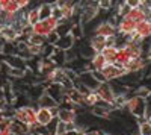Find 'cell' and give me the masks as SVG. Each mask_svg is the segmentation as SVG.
<instances>
[{"label": "cell", "instance_id": "14", "mask_svg": "<svg viewBox=\"0 0 151 135\" xmlns=\"http://www.w3.org/2000/svg\"><path fill=\"white\" fill-rule=\"evenodd\" d=\"M20 36V32L14 26H0V38L5 43H17Z\"/></svg>", "mask_w": 151, "mask_h": 135}, {"label": "cell", "instance_id": "38", "mask_svg": "<svg viewBox=\"0 0 151 135\" xmlns=\"http://www.w3.org/2000/svg\"><path fill=\"white\" fill-rule=\"evenodd\" d=\"M98 135H110V134H104V132H100Z\"/></svg>", "mask_w": 151, "mask_h": 135}, {"label": "cell", "instance_id": "30", "mask_svg": "<svg viewBox=\"0 0 151 135\" xmlns=\"http://www.w3.org/2000/svg\"><path fill=\"white\" fill-rule=\"evenodd\" d=\"M137 132H139V135H151V121L148 120L141 121L139 126H137Z\"/></svg>", "mask_w": 151, "mask_h": 135}, {"label": "cell", "instance_id": "36", "mask_svg": "<svg viewBox=\"0 0 151 135\" xmlns=\"http://www.w3.org/2000/svg\"><path fill=\"white\" fill-rule=\"evenodd\" d=\"M17 2H18V6H20V9H21L23 12L30 6V2H29V0H17Z\"/></svg>", "mask_w": 151, "mask_h": 135}, {"label": "cell", "instance_id": "10", "mask_svg": "<svg viewBox=\"0 0 151 135\" xmlns=\"http://www.w3.org/2000/svg\"><path fill=\"white\" fill-rule=\"evenodd\" d=\"M94 35L103 36V38H112V36H116L118 33H116V28L110 21H100L94 28Z\"/></svg>", "mask_w": 151, "mask_h": 135}, {"label": "cell", "instance_id": "35", "mask_svg": "<svg viewBox=\"0 0 151 135\" xmlns=\"http://www.w3.org/2000/svg\"><path fill=\"white\" fill-rule=\"evenodd\" d=\"M58 40H59V35H58L56 32H53V33H50V35L47 36V44L55 46V44L58 43Z\"/></svg>", "mask_w": 151, "mask_h": 135}, {"label": "cell", "instance_id": "17", "mask_svg": "<svg viewBox=\"0 0 151 135\" xmlns=\"http://www.w3.org/2000/svg\"><path fill=\"white\" fill-rule=\"evenodd\" d=\"M74 43H76V38L71 33H67L64 36H59V40L55 44V47L59 49V50H62V52H67V50H70V49H73Z\"/></svg>", "mask_w": 151, "mask_h": 135}, {"label": "cell", "instance_id": "31", "mask_svg": "<svg viewBox=\"0 0 151 135\" xmlns=\"http://www.w3.org/2000/svg\"><path fill=\"white\" fill-rule=\"evenodd\" d=\"M134 96H139V97H142V99H145V100H147L148 97L151 96V87L145 85V87H139V88H136Z\"/></svg>", "mask_w": 151, "mask_h": 135}, {"label": "cell", "instance_id": "22", "mask_svg": "<svg viewBox=\"0 0 151 135\" xmlns=\"http://www.w3.org/2000/svg\"><path fill=\"white\" fill-rule=\"evenodd\" d=\"M125 18H129V20H132V21H134V23L137 24V23H141V21L147 20L148 15L145 14V12H144L141 8H134V9H130V12L127 14V17H125Z\"/></svg>", "mask_w": 151, "mask_h": 135}, {"label": "cell", "instance_id": "29", "mask_svg": "<svg viewBox=\"0 0 151 135\" xmlns=\"http://www.w3.org/2000/svg\"><path fill=\"white\" fill-rule=\"evenodd\" d=\"M98 103H100V99H98V96H97L94 91H91L89 94L85 97V106H91V108H94V106L98 105Z\"/></svg>", "mask_w": 151, "mask_h": 135}, {"label": "cell", "instance_id": "39", "mask_svg": "<svg viewBox=\"0 0 151 135\" xmlns=\"http://www.w3.org/2000/svg\"><path fill=\"white\" fill-rule=\"evenodd\" d=\"M27 135H30V134H27Z\"/></svg>", "mask_w": 151, "mask_h": 135}, {"label": "cell", "instance_id": "23", "mask_svg": "<svg viewBox=\"0 0 151 135\" xmlns=\"http://www.w3.org/2000/svg\"><path fill=\"white\" fill-rule=\"evenodd\" d=\"M26 21H27V24L32 28V26H35V24L40 21V9H38V6H35V8H30V9H27L26 11Z\"/></svg>", "mask_w": 151, "mask_h": 135}, {"label": "cell", "instance_id": "3", "mask_svg": "<svg viewBox=\"0 0 151 135\" xmlns=\"http://www.w3.org/2000/svg\"><path fill=\"white\" fill-rule=\"evenodd\" d=\"M59 26V20H56L55 17H50V18H45V20H40L35 26H32V33L35 35H40V36H47L50 33L56 32Z\"/></svg>", "mask_w": 151, "mask_h": 135}, {"label": "cell", "instance_id": "2", "mask_svg": "<svg viewBox=\"0 0 151 135\" xmlns=\"http://www.w3.org/2000/svg\"><path fill=\"white\" fill-rule=\"evenodd\" d=\"M125 108L129 109V112L136 120H139V123L145 120L147 108H148V103H147L145 99H142L139 96H132V97H129L127 103H125Z\"/></svg>", "mask_w": 151, "mask_h": 135}, {"label": "cell", "instance_id": "34", "mask_svg": "<svg viewBox=\"0 0 151 135\" xmlns=\"http://www.w3.org/2000/svg\"><path fill=\"white\" fill-rule=\"evenodd\" d=\"M98 8L103 9V11H110L113 8V2H109V0H101V2H98Z\"/></svg>", "mask_w": 151, "mask_h": 135}, {"label": "cell", "instance_id": "4", "mask_svg": "<svg viewBox=\"0 0 151 135\" xmlns=\"http://www.w3.org/2000/svg\"><path fill=\"white\" fill-rule=\"evenodd\" d=\"M83 8H80V24H89L91 21H94L97 18V15L100 14V8H98V2H89V3H82Z\"/></svg>", "mask_w": 151, "mask_h": 135}, {"label": "cell", "instance_id": "15", "mask_svg": "<svg viewBox=\"0 0 151 135\" xmlns=\"http://www.w3.org/2000/svg\"><path fill=\"white\" fill-rule=\"evenodd\" d=\"M124 50L127 52V55L130 56V59H136V58H142V49H141V44H137L134 41H130L127 40L124 46Z\"/></svg>", "mask_w": 151, "mask_h": 135}, {"label": "cell", "instance_id": "37", "mask_svg": "<svg viewBox=\"0 0 151 135\" xmlns=\"http://www.w3.org/2000/svg\"><path fill=\"white\" fill-rule=\"evenodd\" d=\"M30 135H48V134H44V132H41V131H38V132H33V134H30Z\"/></svg>", "mask_w": 151, "mask_h": 135}, {"label": "cell", "instance_id": "40", "mask_svg": "<svg viewBox=\"0 0 151 135\" xmlns=\"http://www.w3.org/2000/svg\"><path fill=\"white\" fill-rule=\"evenodd\" d=\"M130 135H133V134H130Z\"/></svg>", "mask_w": 151, "mask_h": 135}, {"label": "cell", "instance_id": "26", "mask_svg": "<svg viewBox=\"0 0 151 135\" xmlns=\"http://www.w3.org/2000/svg\"><path fill=\"white\" fill-rule=\"evenodd\" d=\"M38 9H40V20H45V18H50L53 15V5L52 3H41V5H38Z\"/></svg>", "mask_w": 151, "mask_h": 135}, {"label": "cell", "instance_id": "5", "mask_svg": "<svg viewBox=\"0 0 151 135\" xmlns=\"http://www.w3.org/2000/svg\"><path fill=\"white\" fill-rule=\"evenodd\" d=\"M94 93L98 96L100 102H103V103H106V105H110V106L113 105V100H115V97H116L115 91H113V87H112L109 82L100 83L98 88H97Z\"/></svg>", "mask_w": 151, "mask_h": 135}, {"label": "cell", "instance_id": "12", "mask_svg": "<svg viewBox=\"0 0 151 135\" xmlns=\"http://www.w3.org/2000/svg\"><path fill=\"white\" fill-rule=\"evenodd\" d=\"M148 67V59L145 58H136V59H130L127 65L124 67L125 75H133V73H139L142 70H145Z\"/></svg>", "mask_w": 151, "mask_h": 135}, {"label": "cell", "instance_id": "9", "mask_svg": "<svg viewBox=\"0 0 151 135\" xmlns=\"http://www.w3.org/2000/svg\"><path fill=\"white\" fill-rule=\"evenodd\" d=\"M136 30V23L129 20V18H119L118 24H116V33L124 36V38H130Z\"/></svg>", "mask_w": 151, "mask_h": 135}, {"label": "cell", "instance_id": "16", "mask_svg": "<svg viewBox=\"0 0 151 135\" xmlns=\"http://www.w3.org/2000/svg\"><path fill=\"white\" fill-rule=\"evenodd\" d=\"M134 33L137 36H141V38H151V18H147L141 23L136 24V30Z\"/></svg>", "mask_w": 151, "mask_h": 135}, {"label": "cell", "instance_id": "18", "mask_svg": "<svg viewBox=\"0 0 151 135\" xmlns=\"http://www.w3.org/2000/svg\"><path fill=\"white\" fill-rule=\"evenodd\" d=\"M0 11L6 12V14H18V12H23L18 6L17 0H0Z\"/></svg>", "mask_w": 151, "mask_h": 135}, {"label": "cell", "instance_id": "28", "mask_svg": "<svg viewBox=\"0 0 151 135\" xmlns=\"http://www.w3.org/2000/svg\"><path fill=\"white\" fill-rule=\"evenodd\" d=\"M11 132L12 135H27L29 134V128L23 123H18V121H12V126H11Z\"/></svg>", "mask_w": 151, "mask_h": 135}, {"label": "cell", "instance_id": "27", "mask_svg": "<svg viewBox=\"0 0 151 135\" xmlns=\"http://www.w3.org/2000/svg\"><path fill=\"white\" fill-rule=\"evenodd\" d=\"M26 43H27L29 46H38V47H42V46H45V44H47V38H45V36H40V35L32 33V35H29V36H27Z\"/></svg>", "mask_w": 151, "mask_h": 135}, {"label": "cell", "instance_id": "25", "mask_svg": "<svg viewBox=\"0 0 151 135\" xmlns=\"http://www.w3.org/2000/svg\"><path fill=\"white\" fill-rule=\"evenodd\" d=\"M130 61V56L127 55V52L124 50V47H118V53H116V59H115V64L118 67H125L127 62Z\"/></svg>", "mask_w": 151, "mask_h": 135}, {"label": "cell", "instance_id": "19", "mask_svg": "<svg viewBox=\"0 0 151 135\" xmlns=\"http://www.w3.org/2000/svg\"><path fill=\"white\" fill-rule=\"evenodd\" d=\"M89 65H91V71H101L107 65V62L101 53H95L89 61Z\"/></svg>", "mask_w": 151, "mask_h": 135}, {"label": "cell", "instance_id": "24", "mask_svg": "<svg viewBox=\"0 0 151 135\" xmlns=\"http://www.w3.org/2000/svg\"><path fill=\"white\" fill-rule=\"evenodd\" d=\"M116 53H118V47H104L103 52H101V55L104 56L107 64H115Z\"/></svg>", "mask_w": 151, "mask_h": 135}, {"label": "cell", "instance_id": "32", "mask_svg": "<svg viewBox=\"0 0 151 135\" xmlns=\"http://www.w3.org/2000/svg\"><path fill=\"white\" fill-rule=\"evenodd\" d=\"M68 134V129H67V125L65 123H62V121L56 120V123H55V132L53 135H67Z\"/></svg>", "mask_w": 151, "mask_h": 135}, {"label": "cell", "instance_id": "13", "mask_svg": "<svg viewBox=\"0 0 151 135\" xmlns=\"http://www.w3.org/2000/svg\"><path fill=\"white\" fill-rule=\"evenodd\" d=\"M56 118L65 125L76 123V120H77V111H76V108H60V105H59V111H58Z\"/></svg>", "mask_w": 151, "mask_h": 135}, {"label": "cell", "instance_id": "11", "mask_svg": "<svg viewBox=\"0 0 151 135\" xmlns=\"http://www.w3.org/2000/svg\"><path fill=\"white\" fill-rule=\"evenodd\" d=\"M56 120V117H53L52 111L47 108H38L36 109V123L40 125V128H47Z\"/></svg>", "mask_w": 151, "mask_h": 135}, {"label": "cell", "instance_id": "7", "mask_svg": "<svg viewBox=\"0 0 151 135\" xmlns=\"http://www.w3.org/2000/svg\"><path fill=\"white\" fill-rule=\"evenodd\" d=\"M74 82L82 83L83 87H86L89 91H95V90L98 88V85H100V82L94 78V75H92V71H91V70H85V71L79 73L77 79H76Z\"/></svg>", "mask_w": 151, "mask_h": 135}, {"label": "cell", "instance_id": "1", "mask_svg": "<svg viewBox=\"0 0 151 135\" xmlns=\"http://www.w3.org/2000/svg\"><path fill=\"white\" fill-rule=\"evenodd\" d=\"M36 109L38 108H33L30 105H26V106H17L12 112V118L18 123H23L26 125L27 128L36 125Z\"/></svg>", "mask_w": 151, "mask_h": 135}, {"label": "cell", "instance_id": "6", "mask_svg": "<svg viewBox=\"0 0 151 135\" xmlns=\"http://www.w3.org/2000/svg\"><path fill=\"white\" fill-rule=\"evenodd\" d=\"M56 6H59L60 9V21H67V23H71L73 21V17L76 15L77 12V3H73V2H55Z\"/></svg>", "mask_w": 151, "mask_h": 135}, {"label": "cell", "instance_id": "8", "mask_svg": "<svg viewBox=\"0 0 151 135\" xmlns=\"http://www.w3.org/2000/svg\"><path fill=\"white\" fill-rule=\"evenodd\" d=\"M101 75L104 76L106 82H110V81H116V79L124 78L125 76V70L122 67H118L116 64H107L101 70Z\"/></svg>", "mask_w": 151, "mask_h": 135}, {"label": "cell", "instance_id": "21", "mask_svg": "<svg viewBox=\"0 0 151 135\" xmlns=\"http://www.w3.org/2000/svg\"><path fill=\"white\" fill-rule=\"evenodd\" d=\"M89 46L92 47V50L95 53H101L103 49L106 47V38L103 36H98V35H92L91 40H89Z\"/></svg>", "mask_w": 151, "mask_h": 135}, {"label": "cell", "instance_id": "20", "mask_svg": "<svg viewBox=\"0 0 151 135\" xmlns=\"http://www.w3.org/2000/svg\"><path fill=\"white\" fill-rule=\"evenodd\" d=\"M38 108H47V109H53L56 106H59V103L53 99L52 96H48L47 93H44L40 99H38Z\"/></svg>", "mask_w": 151, "mask_h": 135}, {"label": "cell", "instance_id": "33", "mask_svg": "<svg viewBox=\"0 0 151 135\" xmlns=\"http://www.w3.org/2000/svg\"><path fill=\"white\" fill-rule=\"evenodd\" d=\"M8 75L12 76V78L21 79V78L26 76V70L24 68H11V67H8Z\"/></svg>", "mask_w": 151, "mask_h": 135}]
</instances>
